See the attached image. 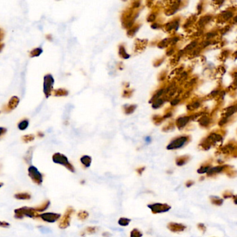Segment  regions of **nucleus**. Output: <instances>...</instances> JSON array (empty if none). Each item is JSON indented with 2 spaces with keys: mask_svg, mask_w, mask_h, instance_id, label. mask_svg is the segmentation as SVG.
<instances>
[{
  "mask_svg": "<svg viewBox=\"0 0 237 237\" xmlns=\"http://www.w3.org/2000/svg\"><path fill=\"white\" fill-rule=\"evenodd\" d=\"M53 161L54 163L63 165L65 168L70 171L71 172H75V168L72 165L71 163L69 162V160L66 156L60 153L54 154L53 156Z\"/></svg>",
  "mask_w": 237,
  "mask_h": 237,
  "instance_id": "obj_1",
  "label": "nucleus"
},
{
  "mask_svg": "<svg viewBox=\"0 0 237 237\" xmlns=\"http://www.w3.org/2000/svg\"><path fill=\"white\" fill-rule=\"evenodd\" d=\"M147 207L153 214H159L168 212L171 210V207L166 203H161V202H155L150 203L147 205Z\"/></svg>",
  "mask_w": 237,
  "mask_h": 237,
  "instance_id": "obj_2",
  "label": "nucleus"
},
{
  "mask_svg": "<svg viewBox=\"0 0 237 237\" xmlns=\"http://www.w3.org/2000/svg\"><path fill=\"white\" fill-rule=\"evenodd\" d=\"M75 213V209L72 207H67L63 216L61 218L59 222V227L60 229H66L70 225L72 215Z\"/></svg>",
  "mask_w": 237,
  "mask_h": 237,
  "instance_id": "obj_3",
  "label": "nucleus"
},
{
  "mask_svg": "<svg viewBox=\"0 0 237 237\" xmlns=\"http://www.w3.org/2000/svg\"><path fill=\"white\" fill-rule=\"evenodd\" d=\"M54 79L51 75H45L44 77V84H43V91L46 97H49L51 95V90L53 88Z\"/></svg>",
  "mask_w": 237,
  "mask_h": 237,
  "instance_id": "obj_4",
  "label": "nucleus"
},
{
  "mask_svg": "<svg viewBox=\"0 0 237 237\" xmlns=\"http://www.w3.org/2000/svg\"><path fill=\"white\" fill-rule=\"evenodd\" d=\"M187 140H188V138L186 136H181L179 138H175L168 145L166 148L167 150H177V149L181 148L185 145V143L187 142Z\"/></svg>",
  "mask_w": 237,
  "mask_h": 237,
  "instance_id": "obj_5",
  "label": "nucleus"
},
{
  "mask_svg": "<svg viewBox=\"0 0 237 237\" xmlns=\"http://www.w3.org/2000/svg\"><path fill=\"white\" fill-rule=\"evenodd\" d=\"M167 229L169 231L173 233H179L184 231L186 227L182 223H178L175 222H170L167 224Z\"/></svg>",
  "mask_w": 237,
  "mask_h": 237,
  "instance_id": "obj_6",
  "label": "nucleus"
},
{
  "mask_svg": "<svg viewBox=\"0 0 237 237\" xmlns=\"http://www.w3.org/2000/svg\"><path fill=\"white\" fill-rule=\"evenodd\" d=\"M40 217L43 220L48 222H55L60 220L61 215L60 213H45L42 214Z\"/></svg>",
  "mask_w": 237,
  "mask_h": 237,
  "instance_id": "obj_7",
  "label": "nucleus"
},
{
  "mask_svg": "<svg viewBox=\"0 0 237 237\" xmlns=\"http://www.w3.org/2000/svg\"><path fill=\"white\" fill-rule=\"evenodd\" d=\"M20 103V99L17 96H13L11 99H9V102L6 105L5 110L6 111H10L14 110L19 104Z\"/></svg>",
  "mask_w": 237,
  "mask_h": 237,
  "instance_id": "obj_8",
  "label": "nucleus"
},
{
  "mask_svg": "<svg viewBox=\"0 0 237 237\" xmlns=\"http://www.w3.org/2000/svg\"><path fill=\"white\" fill-rule=\"evenodd\" d=\"M81 164L84 168H87L90 167L92 163V158L88 155H83L80 159Z\"/></svg>",
  "mask_w": 237,
  "mask_h": 237,
  "instance_id": "obj_9",
  "label": "nucleus"
},
{
  "mask_svg": "<svg viewBox=\"0 0 237 237\" xmlns=\"http://www.w3.org/2000/svg\"><path fill=\"white\" fill-rule=\"evenodd\" d=\"M89 216H90L89 213L85 210L78 211L77 213H76V216H77L78 219L79 220H82V221L86 220L89 218Z\"/></svg>",
  "mask_w": 237,
  "mask_h": 237,
  "instance_id": "obj_10",
  "label": "nucleus"
},
{
  "mask_svg": "<svg viewBox=\"0 0 237 237\" xmlns=\"http://www.w3.org/2000/svg\"><path fill=\"white\" fill-rule=\"evenodd\" d=\"M188 161H189V157L188 156H180V157H177V159H175V164L177 166H182V165H185L186 163L188 162Z\"/></svg>",
  "mask_w": 237,
  "mask_h": 237,
  "instance_id": "obj_11",
  "label": "nucleus"
},
{
  "mask_svg": "<svg viewBox=\"0 0 237 237\" xmlns=\"http://www.w3.org/2000/svg\"><path fill=\"white\" fill-rule=\"evenodd\" d=\"M131 222V220L126 217H121L119 218L117 223L121 227H127Z\"/></svg>",
  "mask_w": 237,
  "mask_h": 237,
  "instance_id": "obj_12",
  "label": "nucleus"
},
{
  "mask_svg": "<svg viewBox=\"0 0 237 237\" xmlns=\"http://www.w3.org/2000/svg\"><path fill=\"white\" fill-rule=\"evenodd\" d=\"M29 120H27V119H23V120H22L20 123H18V127L20 130L23 131V130H25V129H27V127H29Z\"/></svg>",
  "mask_w": 237,
  "mask_h": 237,
  "instance_id": "obj_13",
  "label": "nucleus"
},
{
  "mask_svg": "<svg viewBox=\"0 0 237 237\" xmlns=\"http://www.w3.org/2000/svg\"><path fill=\"white\" fill-rule=\"evenodd\" d=\"M142 231L137 228H133L130 233V237H142Z\"/></svg>",
  "mask_w": 237,
  "mask_h": 237,
  "instance_id": "obj_14",
  "label": "nucleus"
},
{
  "mask_svg": "<svg viewBox=\"0 0 237 237\" xmlns=\"http://www.w3.org/2000/svg\"><path fill=\"white\" fill-rule=\"evenodd\" d=\"M224 168H225L224 166H217V167L210 168L209 170L207 172V174H208V175H211V174H215V173H218V172L222 171Z\"/></svg>",
  "mask_w": 237,
  "mask_h": 237,
  "instance_id": "obj_15",
  "label": "nucleus"
},
{
  "mask_svg": "<svg viewBox=\"0 0 237 237\" xmlns=\"http://www.w3.org/2000/svg\"><path fill=\"white\" fill-rule=\"evenodd\" d=\"M42 53V49L40 48V47H37V48L33 49V50L31 51L29 56H30V57H37V56H39Z\"/></svg>",
  "mask_w": 237,
  "mask_h": 237,
  "instance_id": "obj_16",
  "label": "nucleus"
},
{
  "mask_svg": "<svg viewBox=\"0 0 237 237\" xmlns=\"http://www.w3.org/2000/svg\"><path fill=\"white\" fill-rule=\"evenodd\" d=\"M98 231V227L96 226H89L85 229V233L87 234H94Z\"/></svg>",
  "mask_w": 237,
  "mask_h": 237,
  "instance_id": "obj_17",
  "label": "nucleus"
},
{
  "mask_svg": "<svg viewBox=\"0 0 237 237\" xmlns=\"http://www.w3.org/2000/svg\"><path fill=\"white\" fill-rule=\"evenodd\" d=\"M189 121V117H180L177 120V125L180 127H184L186 123H188Z\"/></svg>",
  "mask_w": 237,
  "mask_h": 237,
  "instance_id": "obj_18",
  "label": "nucleus"
},
{
  "mask_svg": "<svg viewBox=\"0 0 237 237\" xmlns=\"http://www.w3.org/2000/svg\"><path fill=\"white\" fill-rule=\"evenodd\" d=\"M35 136L33 134H29V135H25L22 136V140L24 143H29L30 141H32L34 140Z\"/></svg>",
  "mask_w": 237,
  "mask_h": 237,
  "instance_id": "obj_19",
  "label": "nucleus"
},
{
  "mask_svg": "<svg viewBox=\"0 0 237 237\" xmlns=\"http://www.w3.org/2000/svg\"><path fill=\"white\" fill-rule=\"evenodd\" d=\"M209 169H210L209 166H202L198 170V172L199 174H204L209 171Z\"/></svg>",
  "mask_w": 237,
  "mask_h": 237,
  "instance_id": "obj_20",
  "label": "nucleus"
},
{
  "mask_svg": "<svg viewBox=\"0 0 237 237\" xmlns=\"http://www.w3.org/2000/svg\"><path fill=\"white\" fill-rule=\"evenodd\" d=\"M145 170H146V167L145 166H140V167L135 169V171L137 172V174H139V175H141L144 173V172Z\"/></svg>",
  "mask_w": 237,
  "mask_h": 237,
  "instance_id": "obj_21",
  "label": "nucleus"
},
{
  "mask_svg": "<svg viewBox=\"0 0 237 237\" xmlns=\"http://www.w3.org/2000/svg\"><path fill=\"white\" fill-rule=\"evenodd\" d=\"M200 124L205 126V125H207L209 124V120L207 119V117H202V120H200Z\"/></svg>",
  "mask_w": 237,
  "mask_h": 237,
  "instance_id": "obj_22",
  "label": "nucleus"
},
{
  "mask_svg": "<svg viewBox=\"0 0 237 237\" xmlns=\"http://www.w3.org/2000/svg\"><path fill=\"white\" fill-rule=\"evenodd\" d=\"M7 132V129L5 127H0V138L3 135H4Z\"/></svg>",
  "mask_w": 237,
  "mask_h": 237,
  "instance_id": "obj_23",
  "label": "nucleus"
},
{
  "mask_svg": "<svg viewBox=\"0 0 237 237\" xmlns=\"http://www.w3.org/2000/svg\"><path fill=\"white\" fill-rule=\"evenodd\" d=\"M4 36H5V33H4V30L2 29V28H0V43L3 40L4 38Z\"/></svg>",
  "mask_w": 237,
  "mask_h": 237,
  "instance_id": "obj_24",
  "label": "nucleus"
},
{
  "mask_svg": "<svg viewBox=\"0 0 237 237\" xmlns=\"http://www.w3.org/2000/svg\"><path fill=\"white\" fill-rule=\"evenodd\" d=\"M103 237H111L112 234L109 231H104L102 233Z\"/></svg>",
  "mask_w": 237,
  "mask_h": 237,
  "instance_id": "obj_25",
  "label": "nucleus"
},
{
  "mask_svg": "<svg viewBox=\"0 0 237 237\" xmlns=\"http://www.w3.org/2000/svg\"><path fill=\"white\" fill-rule=\"evenodd\" d=\"M194 184V182H193V181H191V180H189V181H187L185 184V185H186V187H190V186H191Z\"/></svg>",
  "mask_w": 237,
  "mask_h": 237,
  "instance_id": "obj_26",
  "label": "nucleus"
},
{
  "mask_svg": "<svg viewBox=\"0 0 237 237\" xmlns=\"http://www.w3.org/2000/svg\"><path fill=\"white\" fill-rule=\"evenodd\" d=\"M85 234H86V233H85V231H82L81 233H80V235H81L82 237H84L85 236Z\"/></svg>",
  "mask_w": 237,
  "mask_h": 237,
  "instance_id": "obj_27",
  "label": "nucleus"
},
{
  "mask_svg": "<svg viewBox=\"0 0 237 237\" xmlns=\"http://www.w3.org/2000/svg\"><path fill=\"white\" fill-rule=\"evenodd\" d=\"M4 47V43H0V51H2V50L3 49Z\"/></svg>",
  "mask_w": 237,
  "mask_h": 237,
  "instance_id": "obj_28",
  "label": "nucleus"
},
{
  "mask_svg": "<svg viewBox=\"0 0 237 237\" xmlns=\"http://www.w3.org/2000/svg\"><path fill=\"white\" fill-rule=\"evenodd\" d=\"M80 183H81V184H84L85 183V180H81V182H80Z\"/></svg>",
  "mask_w": 237,
  "mask_h": 237,
  "instance_id": "obj_29",
  "label": "nucleus"
},
{
  "mask_svg": "<svg viewBox=\"0 0 237 237\" xmlns=\"http://www.w3.org/2000/svg\"><path fill=\"white\" fill-rule=\"evenodd\" d=\"M146 141H148V142H150V138L149 137H147V138H146Z\"/></svg>",
  "mask_w": 237,
  "mask_h": 237,
  "instance_id": "obj_30",
  "label": "nucleus"
},
{
  "mask_svg": "<svg viewBox=\"0 0 237 237\" xmlns=\"http://www.w3.org/2000/svg\"><path fill=\"white\" fill-rule=\"evenodd\" d=\"M38 136H43V134H42V133H38Z\"/></svg>",
  "mask_w": 237,
  "mask_h": 237,
  "instance_id": "obj_31",
  "label": "nucleus"
},
{
  "mask_svg": "<svg viewBox=\"0 0 237 237\" xmlns=\"http://www.w3.org/2000/svg\"><path fill=\"white\" fill-rule=\"evenodd\" d=\"M234 203H235L236 204H237V198L234 200Z\"/></svg>",
  "mask_w": 237,
  "mask_h": 237,
  "instance_id": "obj_32",
  "label": "nucleus"
}]
</instances>
